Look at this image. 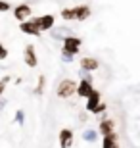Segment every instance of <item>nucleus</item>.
<instances>
[{
  "mask_svg": "<svg viewBox=\"0 0 140 148\" xmlns=\"http://www.w3.org/2000/svg\"><path fill=\"white\" fill-rule=\"evenodd\" d=\"M90 14H92V10L88 4H79V6H73V8L61 10L59 16L64 19H67V21H85V19L90 17Z\"/></svg>",
  "mask_w": 140,
  "mask_h": 148,
  "instance_id": "f257e3e1",
  "label": "nucleus"
},
{
  "mask_svg": "<svg viewBox=\"0 0 140 148\" xmlns=\"http://www.w3.org/2000/svg\"><path fill=\"white\" fill-rule=\"evenodd\" d=\"M75 88H77V81L65 77V79H61V81L58 83L56 94H58V98H71V96L75 94Z\"/></svg>",
  "mask_w": 140,
  "mask_h": 148,
  "instance_id": "f03ea898",
  "label": "nucleus"
},
{
  "mask_svg": "<svg viewBox=\"0 0 140 148\" xmlns=\"http://www.w3.org/2000/svg\"><path fill=\"white\" fill-rule=\"evenodd\" d=\"M61 40H64V50H61V52H67V54H71V56L79 54L83 38H79L77 35H67V37H64Z\"/></svg>",
  "mask_w": 140,
  "mask_h": 148,
  "instance_id": "7ed1b4c3",
  "label": "nucleus"
},
{
  "mask_svg": "<svg viewBox=\"0 0 140 148\" xmlns=\"http://www.w3.org/2000/svg\"><path fill=\"white\" fill-rule=\"evenodd\" d=\"M19 31L23 35H29V37H38L40 31H38V25H37V17H29L25 21L19 23Z\"/></svg>",
  "mask_w": 140,
  "mask_h": 148,
  "instance_id": "20e7f679",
  "label": "nucleus"
},
{
  "mask_svg": "<svg viewBox=\"0 0 140 148\" xmlns=\"http://www.w3.org/2000/svg\"><path fill=\"white\" fill-rule=\"evenodd\" d=\"M23 62L27 67H37L38 66V58H37V50H35V44L29 42L25 48H23Z\"/></svg>",
  "mask_w": 140,
  "mask_h": 148,
  "instance_id": "39448f33",
  "label": "nucleus"
},
{
  "mask_svg": "<svg viewBox=\"0 0 140 148\" xmlns=\"http://www.w3.org/2000/svg\"><path fill=\"white\" fill-rule=\"evenodd\" d=\"M79 67H81V71L85 73H94L100 67V62L94 58V56H83L81 60H79Z\"/></svg>",
  "mask_w": 140,
  "mask_h": 148,
  "instance_id": "423d86ee",
  "label": "nucleus"
},
{
  "mask_svg": "<svg viewBox=\"0 0 140 148\" xmlns=\"http://www.w3.org/2000/svg\"><path fill=\"white\" fill-rule=\"evenodd\" d=\"M54 23H56V16L54 14H44V16L37 17V25H38V31H40V33L54 29Z\"/></svg>",
  "mask_w": 140,
  "mask_h": 148,
  "instance_id": "0eeeda50",
  "label": "nucleus"
},
{
  "mask_svg": "<svg viewBox=\"0 0 140 148\" xmlns=\"http://www.w3.org/2000/svg\"><path fill=\"white\" fill-rule=\"evenodd\" d=\"M12 12H14V17H16L19 23L29 19V17L33 16V8L29 4H17L16 8H12Z\"/></svg>",
  "mask_w": 140,
  "mask_h": 148,
  "instance_id": "6e6552de",
  "label": "nucleus"
},
{
  "mask_svg": "<svg viewBox=\"0 0 140 148\" xmlns=\"http://www.w3.org/2000/svg\"><path fill=\"white\" fill-rule=\"evenodd\" d=\"M94 90V85L92 81H86V79H81V81L77 83V88H75V94H79L81 98H88Z\"/></svg>",
  "mask_w": 140,
  "mask_h": 148,
  "instance_id": "1a4fd4ad",
  "label": "nucleus"
},
{
  "mask_svg": "<svg viewBox=\"0 0 140 148\" xmlns=\"http://www.w3.org/2000/svg\"><path fill=\"white\" fill-rule=\"evenodd\" d=\"M98 133L102 137H108V135H115V121L109 119V117H104L98 125Z\"/></svg>",
  "mask_w": 140,
  "mask_h": 148,
  "instance_id": "9d476101",
  "label": "nucleus"
},
{
  "mask_svg": "<svg viewBox=\"0 0 140 148\" xmlns=\"http://www.w3.org/2000/svg\"><path fill=\"white\" fill-rule=\"evenodd\" d=\"M100 102H102V94H100V90H96V88H94V90H92V94L86 98V112H88V114H92V112L98 108V104H100Z\"/></svg>",
  "mask_w": 140,
  "mask_h": 148,
  "instance_id": "9b49d317",
  "label": "nucleus"
},
{
  "mask_svg": "<svg viewBox=\"0 0 140 148\" xmlns=\"http://www.w3.org/2000/svg\"><path fill=\"white\" fill-rule=\"evenodd\" d=\"M58 138H59V146L61 148H69L73 144V131L71 129H61Z\"/></svg>",
  "mask_w": 140,
  "mask_h": 148,
  "instance_id": "f8f14e48",
  "label": "nucleus"
},
{
  "mask_svg": "<svg viewBox=\"0 0 140 148\" xmlns=\"http://www.w3.org/2000/svg\"><path fill=\"white\" fill-rule=\"evenodd\" d=\"M102 148H119V144H117V137H115V135H108V137H104V140H102Z\"/></svg>",
  "mask_w": 140,
  "mask_h": 148,
  "instance_id": "ddd939ff",
  "label": "nucleus"
},
{
  "mask_svg": "<svg viewBox=\"0 0 140 148\" xmlns=\"http://www.w3.org/2000/svg\"><path fill=\"white\" fill-rule=\"evenodd\" d=\"M98 138V131H94V129H85L83 131V140L85 143H96Z\"/></svg>",
  "mask_w": 140,
  "mask_h": 148,
  "instance_id": "4468645a",
  "label": "nucleus"
},
{
  "mask_svg": "<svg viewBox=\"0 0 140 148\" xmlns=\"http://www.w3.org/2000/svg\"><path fill=\"white\" fill-rule=\"evenodd\" d=\"M52 31V37L54 38H59V37H67V35H73L67 27H58V29H50Z\"/></svg>",
  "mask_w": 140,
  "mask_h": 148,
  "instance_id": "2eb2a0df",
  "label": "nucleus"
},
{
  "mask_svg": "<svg viewBox=\"0 0 140 148\" xmlns=\"http://www.w3.org/2000/svg\"><path fill=\"white\" fill-rule=\"evenodd\" d=\"M44 85H46V77L40 75V77H38V85H37V88H35L33 92H35V94H42L44 92Z\"/></svg>",
  "mask_w": 140,
  "mask_h": 148,
  "instance_id": "dca6fc26",
  "label": "nucleus"
},
{
  "mask_svg": "<svg viewBox=\"0 0 140 148\" xmlns=\"http://www.w3.org/2000/svg\"><path fill=\"white\" fill-rule=\"evenodd\" d=\"M16 121L19 123V125H23V123H25V114H23V110H17L16 112Z\"/></svg>",
  "mask_w": 140,
  "mask_h": 148,
  "instance_id": "f3484780",
  "label": "nucleus"
},
{
  "mask_svg": "<svg viewBox=\"0 0 140 148\" xmlns=\"http://www.w3.org/2000/svg\"><path fill=\"white\" fill-rule=\"evenodd\" d=\"M12 10V4L10 2H6V0H0V12L4 14V12H10Z\"/></svg>",
  "mask_w": 140,
  "mask_h": 148,
  "instance_id": "a211bd4d",
  "label": "nucleus"
},
{
  "mask_svg": "<svg viewBox=\"0 0 140 148\" xmlns=\"http://www.w3.org/2000/svg\"><path fill=\"white\" fill-rule=\"evenodd\" d=\"M6 58H8V48L0 42V60H6Z\"/></svg>",
  "mask_w": 140,
  "mask_h": 148,
  "instance_id": "6ab92c4d",
  "label": "nucleus"
},
{
  "mask_svg": "<svg viewBox=\"0 0 140 148\" xmlns=\"http://www.w3.org/2000/svg\"><path fill=\"white\" fill-rule=\"evenodd\" d=\"M104 112H106V104H104V102H100V104H98V108H96L94 112H92V114L98 115V114H104Z\"/></svg>",
  "mask_w": 140,
  "mask_h": 148,
  "instance_id": "aec40b11",
  "label": "nucleus"
},
{
  "mask_svg": "<svg viewBox=\"0 0 140 148\" xmlns=\"http://www.w3.org/2000/svg\"><path fill=\"white\" fill-rule=\"evenodd\" d=\"M8 81H10V77H8V75H6L4 79L0 81V96H2V92H4V90H6V83H8Z\"/></svg>",
  "mask_w": 140,
  "mask_h": 148,
  "instance_id": "412c9836",
  "label": "nucleus"
},
{
  "mask_svg": "<svg viewBox=\"0 0 140 148\" xmlns=\"http://www.w3.org/2000/svg\"><path fill=\"white\" fill-rule=\"evenodd\" d=\"M61 60L64 62H73V56L67 54V52H61Z\"/></svg>",
  "mask_w": 140,
  "mask_h": 148,
  "instance_id": "4be33fe9",
  "label": "nucleus"
}]
</instances>
